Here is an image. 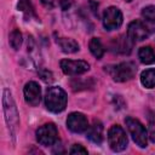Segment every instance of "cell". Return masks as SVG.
Listing matches in <instances>:
<instances>
[{
  "label": "cell",
  "mask_w": 155,
  "mask_h": 155,
  "mask_svg": "<svg viewBox=\"0 0 155 155\" xmlns=\"http://www.w3.org/2000/svg\"><path fill=\"white\" fill-rule=\"evenodd\" d=\"M86 136L91 142L101 144L103 142V125L99 121H94L92 126H88Z\"/></svg>",
  "instance_id": "obj_12"
},
{
  "label": "cell",
  "mask_w": 155,
  "mask_h": 155,
  "mask_svg": "<svg viewBox=\"0 0 155 155\" xmlns=\"http://www.w3.org/2000/svg\"><path fill=\"white\" fill-rule=\"evenodd\" d=\"M143 23L147 25L149 31H155V6H147L142 11Z\"/></svg>",
  "instance_id": "obj_14"
},
{
  "label": "cell",
  "mask_w": 155,
  "mask_h": 155,
  "mask_svg": "<svg viewBox=\"0 0 155 155\" xmlns=\"http://www.w3.org/2000/svg\"><path fill=\"white\" fill-rule=\"evenodd\" d=\"M127 35L132 41H143L149 35V29L140 21H133L128 24Z\"/></svg>",
  "instance_id": "obj_10"
},
{
  "label": "cell",
  "mask_w": 155,
  "mask_h": 155,
  "mask_svg": "<svg viewBox=\"0 0 155 155\" xmlns=\"http://www.w3.org/2000/svg\"><path fill=\"white\" fill-rule=\"evenodd\" d=\"M46 108L52 113H61L67 105V94L63 88L58 86L48 87L45 94Z\"/></svg>",
  "instance_id": "obj_1"
},
{
  "label": "cell",
  "mask_w": 155,
  "mask_h": 155,
  "mask_svg": "<svg viewBox=\"0 0 155 155\" xmlns=\"http://www.w3.org/2000/svg\"><path fill=\"white\" fill-rule=\"evenodd\" d=\"M125 124L127 126L130 134L132 136V139L136 142V144L140 148H145L148 144V132L144 125L133 117H126Z\"/></svg>",
  "instance_id": "obj_4"
},
{
  "label": "cell",
  "mask_w": 155,
  "mask_h": 155,
  "mask_svg": "<svg viewBox=\"0 0 155 155\" xmlns=\"http://www.w3.org/2000/svg\"><path fill=\"white\" fill-rule=\"evenodd\" d=\"M69 154H71V155H79V154H87V150L82 147V145H80V144H74L71 148H70V150H69Z\"/></svg>",
  "instance_id": "obj_20"
},
{
  "label": "cell",
  "mask_w": 155,
  "mask_h": 155,
  "mask_svg": "<svg viewBox=\"0 0 155 155\" xmlns=\"http://www.w3.org/2000/svg\"><path fill=\"white\" fill-rule=\"evenodd\" d=\"M122 24V13L117 7L110 6L103 13V25L107 30L117 29Z\"/></svg>",
  "instance_id": "obj_7"
},
{
  "label": "cell",
  "mask_w": 155,
  "mask_h": 155,
  "mask_svg": "<svg viewBox=\"0 0 155 155\" xmlns=\"http://www.w3.org/2000/svg\"><path fill=\"white\" fill-rule=\"evenodd\" d=\"M114 46L113 48H115L114 51L119 52V53H130L131 52V47H132V40L130 39V36L127 35H121L120 38L114 40Z\"/></svg>",
  "instance_id": "obj_13"
},
{
  "label": "cell",
  "mask_w": 155,
  "mask_h": 155,
  "mask_svg": "<svg viewBox=\"0 0 155 155\" xmlns=\"http://www.w3.org/2000/svg\"><path fill=\"white\" fill-rule=\"evenodd\" d=\"M108 143L113 151H122L127 147V136L121 126L113 125L108 131Z\"/></svg>",
  "instance_id": "obj_5"
},
{
  "label": "cell",
  "mask_w": 155,
  "mask_h": 155,
  "mask_svg": "<svg viewBox=\"0 0 155 155\" xmlns=\"http://www.w3.org/2000/svg\"><path fill=\"white\" fill-rule=\"evenodd\" d=\"M126 1H131V0H126Z\"/></svg>",
  "instance_id": "obj_24"
},
{
  "label": "cell",
  "mask_w": 155,
  "mask_h": 155,
  "mask_svg": "<svg viewBox=\"0 0 155 155\" xmlns=\"http://www.w3.org/2000/svg\"><path fill=\"white\" fill-rule=\"evenodd\" d=\"M41 4L47 8H53L56 6V0H41Z\"/></svg>",
  "instance_id": "obj_22"
},
{
  "label": "cell",
  "mask_w": 155,
  "mask_h": 155,
  "mask_svg": "<svg viewBox=\"0 0 155 155\" xmlns=\"http://www.w3.org/2000/svg\"><path fill=\"white\" fill-rule=\"evenodd\" d=\"M36 140L44 145H54L58 142V131L53 124H45L36 130Z\"/></svg>",
  "instance_id": "obj_6"
},
{
  "label": "cell",
  "mask_w": 155,
  "mask_h": 155,
  "mask_svg": "<svg viewBox=\"0 0 155 155\" xmlns=\"http://www.w3.org/2000/svg\"><path fill=\"white\" fill-rule=\"evenodd\" d=\"M88 46H90L91 53H92L96 58L99 59V58L103 57V54H104V47H103V45H102V42H101V40H99L98 38H92Z\"/></svg>",
  "instance_id": "obj_18"
},
{
  "label": "cell",
  "mask_w": 155,
  "mask_h": 155,
  "mask_svg": "<svg viewBox=\"0 0 155 155\" xmlns=\"http://www.w3.org/2000/svg\"><path fill=\"white\" fill-rule=\"evenodd\" d=\"M8 41H10V45H11L12 48L18 50L21 47V45H22V34H21V31L18 29L12 30L11 34H10Z\"/></svg>",
  "instance_id": "obj_19"
},
{
  "label": "cell",
  "mask_w": 155,
  "mask_h": 155,
  "mask_svg": "<svg viewBox=\"0 0 155 155\" xmlns=\"http://www.w3.org/2000/svg\"><path fill=\"white\" fill-rule=\"evenodd\" d=\"M67 126L71 132L81 133L87 131L88 121L82 113H71L67 119Z\"/></svg>",
  "instance_id": "obj_9"
},
{
  "label": "cell",
  "mask_w": 155,
  "mask_h": 155,
  "mask_svg": "<svg viewBox=\"0 0 155 155\" xmlns=\"http://www.w3.org/2000/svg\"><path fill=\"white\" fill-rule=\"evenodd\" d=\"M61 68L67 75H80L86 73L90 69V64L85 61H71L63 59L61 61Z\"/></svg>",
  "instance_id": "obj_8"
},
{
  "label": "cell",
  "mask_w": 155,
  "mask_h": 155,
  "mask_svg": "<svg viewBox=\"0 0 155 155\" xmlns=\"http://www.w3.org/2000/svg\"><path fill=\"white\" fill-rule=\"evenodd\" d=\"M57 44L61 47V50L65 53H74L79 51V44L70 38H58Z\"/></svg>",
  "instance_id": "obj_15"
},
{
  "label": "cell",
  "mask_w": 155,
  "mask_h": 155,
  "mask_svg": "<svg viewBox=\"0 0 155 155\" xmlns=\"http://www.w3.org/2000/svg\"><path fill=\"white\" fill-rule=\"evenodd\" d=\"M71 2H73V0H59V5L63 10H68L70 7Z\"/></svg>",
  "instance_id": "obj_23"
},
{
  "label": "cell",
  "mask_w": 155,
  "mask_h": 155,
  "mask_svg": "<svg viewBox=\"0 0 155 155\" xmlns=\"http://www.w3.org/2000/svg\"><path fill=\"white\" fill-rule=\"evenodd\" d=\"M140 82L147 88L155 87V69H147L140 74Z\"/></svg>",
  "instance_id": "obj_17"
},
{
  "label": "cell",
  "mask_w": 155,
  "mask_h": 155,
  "mask_svg": "<svg viewBox=\"0 0 155 155\" xmlns=\"http://www.w3.org/2000/svg\"><path fill=\"white\" fill-rule=\"evenodd\" d=\"M23 93H24V99H25V102L29 105L36 107L40 103V99H41V90H40V86L35 81L27 82L25 86H24Z\"/></svg>",
  "instance_id": "obj_11"
},
{
  "label": "cell",
  "mask_w": 155,
  "mask_h": 155,
  "mask_svg": "<svg viewBox=\"0 0 155 155\" xmlns=\"http://www.w3.org/2000/svg\"><path fill=\"white\" fill-rule=\"evenodd\" d=\"M40 76H41V79H42L44 81H46V82H51V81L53 80L52 74H51L48 70H45V69L40 71Z\"/></svg>",
  "instance_id": "obj_21"
},
{
  "label": "cell",
  "mask_w": 155,
  "mask_h": 155,
  "mask_svg": "<svg viewBox=\"0 0 155 155\" xmlns=\"http://www.w3.org/2000/svg\"><path fill=\"white\" fill-rule=\"evenodd\" d=\"M105 71L113 78L114 81L124 82V81L131 80L134 76L137 68L132 62H122L119 64L105 67Z\"/></svg>",
  "instance_id": "obj_3"
},
{
  "label": "cell",
  "mask_w": 155,
  "mask_h": 155,
  "mask_svg": "<svg viewBox=\"0 0 155 155\" xmlns=\"http://www.w3.org/2000/svg\"><path fill=\"white\" fill-rule=\"evenodd\" d=\"M2 109H4L5 120H6L8 131L12 134H15L16 127L18 125V113H17L13 98L11 96V92L6 88L2 91Z\"/></svg>",
  "instance_id": "obj_2"
},
{
  "label": "cell",
  "mask_w": 155,
  "mask_h": 155,
  "mask_svg": "<svg viewBox=\"0 0 155 155\" xmlns=\"http://www.w3.org/2000/svg\"><path fill=\"white\" fill-rule=\"evenodd\" d=\"M139 61L144 64H151L155 62V52L150 46H143L138 51Z\"/></svg>",
  "instance_id": "obj_16"
}]
</instances>
